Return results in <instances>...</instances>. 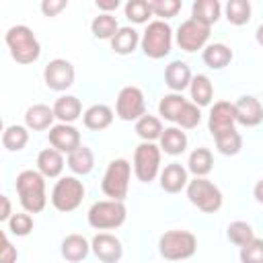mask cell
<instances>
[{
    "label": "cell",
    "mask_w": 263,
    "mask_h": 263,
    "mask_svg": "<svg viewBox=\"0 0 263 263\" xmlns=\"http://www.w3.org/2000/svg\"><path fill=\"white\" fill-rule=\"evenodd\" d=\"M16 193L21 199V205L29 214H39L47 205L45 195V177L39 171L27 168L16 175Z\"/></svg>",
    "instance_id": "6da1fadb"
},
{
    "label": "cell",
    "mask_w": 263,
    "mask_h": 263,
    "mask_svg": "<svg viewBox=\"0 0 263 263\" xmlns=\"http://www.w3.org/2000/svg\"><path fill=\"white\" fill-rule=\"evenodd\" d=\"M4 41L10 49V55L16 64H33L41 53V45L35 33L27 25H14L6 31Z\"/></svg>",
    "instance_id": "7a4b0ae2"
},
{
    "label": "cell",
    "mask_w": 263,
    "mask_h": 263,
    "mask_svg": "<svg viewBox=\"0 0 263 263\" xmlns=\"http://www.w3.org/2000/svg\"><path fill=\"white\" fill-rule=\"evenodd\" d=\"M197 251V238L189 230H166L158 240V253L166 261H183Z\"/></svg>",
    "instance_id": "3957f363"
},
{
    "label": "cell",
    "mask_w": 263,
    "mask_h": 263,
    "mask_svg": "<svg viewBox=\"0 0 263 263\" xmlns=\"http://www.w3.org/2000/svg\"><path fill=\"white\" fill-rule=\"evenodd\" d=\"M127 218V210L123 205V201H115V199H103V201H95L86 214L88 226L95 230H113L119 228Z\"/></svg>",
    "instance_id": "277c9868"
},
{
    "label": "cell",
    "mask_w": 263,
    "mask_h": 263,
    "mask_svg": "<svg viewBox=\"0 0 263 263\" xmlns=\"http://www.w3.org/2000/svg\"><path fill=\"white\" fill-rule=\"evenodd\" d=\"M140 45H142L144 55H148L150 60H162L164 55L171 53V45H173V29H171V25L164 23V21L148 23Z\"/></svg>",
    "instance_id": "5b68a950"
},
{
    "label": "cell",
    "mask_w": 263,
    "mask_h": 263,
    "mask_svg": "<svg viewBox=\"0 0 263 263\" xmlns=\"http://www.w3.org/2000/svg\"><path fill=\"white\" fill-rule=\"evenodd\" d=\"M129 177H132V164L125 158H115L109 162L103 181H101V189L109 199L115 201H123L127 197V189H129Z\"/></svg>",
    "instance_id": "8992f818"
},
{
    "label": "cell",
    "mask_w": 263,
    "mask_h": 263,
    "mask_svg": "<svg viewBox=\"0 0 263 263\" xmlns=\"http://www.w3.org/2000/svg\"><path fill=\"white\" fill-rule=\"evenodd\" d=\"M51 205L58 210V212H74L82 199H84V185L78 177H60V181L53 185L51 189Z\"/></svg>",
    "instance_id": "52a82bcc"
},
{
    "label": "cell",
    "mask_w": 263,
    "mask_h": 263,
    "mask_svg": "<svg viewBox=\"0 0 263 263\" xmlns=\"http://www.w3.org/2000/svg\"><path fill=\"white\" fill-rule=\"evenodd\" d=\"M187 197L203 214L218 212L222 208V199H224L222 191L212 181H208L205 177H195L193 181L187 183Z\"/></svg>",
    "instance_id": "ba28073f"
},
{
    "label": "cell",
    "mask_w": 263,
    "mask_h": 263,
    "mask_svg": "<svg viewBox=\"0 0 263 263\" xmlns=\"http://www.w3.org/2000/svg\"><path fill=\"white\" fill-rule=\"evenodd\" d=\"M160 146L154 142H142L138 144L134 152V175L142 183H150L156 177H160Z\"/></svg>",
    "instance_id": "9c48e42d"
},
{
    "label": "cell",
    "mask_w": 263,
    "mask_h": 263,
    "mask_svg": "<svg viewBox=\"0 0 263 263\" xmlns=\"http://www.w3.org/2000/svg\"><path fill=\"white\" fill-rule=\"evenodd\" d=\"M115 113L123 121H138L146 115V99L138 86H123L115 101Z\"/></svg>",
    "instance_id": "30bf717a"
},
{
    "label": "cell",
    "mask_w": 263,
    "mask_h": 263,
    "mask_svg": "<svg viewBox=\"0 0 263 263\" xmlns=\"http://www.w3.org/2000/svg\"><path fill=\"white\" fill-rule=\"evenodd\" d=\"M208 39H210V27L199 21H193V18L183 21L177 29V45L187 53L205 49Z\"/></svg>",
    "instance_id": "8fae6325"
},
{
    "label": "cell",
    "mask_w": 263,
    "mask_h": 263,
    "mask_svg": "<svg viewBox=\"0 0 263 263\" xmlns=\"http://www.w3.org/2000/svg\"><path fill=\"white\" fill-rule=\"evenodd\" d=\"M74 78H76V70L74 66L64 60V58H55L51 60L45 70H43V80L47 84V88L55 90V92H62V90H68L72 84H74Z\"/></svg>",
    "instance_id": "7c38bea8"
},
{
    "label": "cell",
    "mask_w": 263,
    "mask_h": 263,
    "mask_svg": "<svg viewBox=\"0 0 263 263\" xmlns=\"http://www.w3.org/2000/svg\"><path fill=\"white\" fill-rule=\"evenodd\" d=\"M47 140L51 144V148H55L58 152H66L72 154L76 148H80V132L72 125V123H58L47 132Z\"/></svg>",
    "instance_id": "4fadbf2b"
},
{
    "label": "cell",
    "mask_w": 263,
    "mask_h": 263,
    "mask_svg": "<svg viewBox=\"0 0 263 263\" xmlns=\"http://www.w3.org/2000/svg\"><path fill=\"white\" fill-rule=\"evenodd\" d=\"M90 251L95 253V257L103 263H117L123 255V247L121 240L109 232H99L92 236L90 240Z\"/></svg>",
    "instance_id": "5bb4252c"
},
{
    "label": "cell",
    "mask_w": 263,
    "mask_h": 263,
    "mask_svg": "<svg viewBox=\"0 0 263 263\" xmlns=\"http://www.w3.org/2000/svg\"><path fill=\"white\" fill-rule=\"evenodd\" d=\"M234 115H236V123L245 127H255L263 121V105L257 97L242 95L234 103Z\"/></svg>",
    "instance_id": "9a60e30c"
},
{
    "label": "cell",
    "mask_w": 263,
    "mask_h": 263,
    "mask_svg": "<svg viewBox=\"0 0 263 263\" xmlns=\"http://www.w3.org/2000/svg\"><path fill=\"white\" fill-rule=\"evenodd\" d=\"M234 123H236L234 103H228V101L214 103V107L210 111V117H208V129H210V134L216 138L218 134H222L226 129H232Z\"/></svg>",
    "instance_id": "2e32d148"
},
{
    "label": "cell",
    "mask_w": 263,
    "mask_h": 263,
    "mask_svg": "<svg viewBox=\"0 0 263 263\" xmlns=\"http://www.w3.org/2000/svg\"><path fill=\"white\" fill-rule=\"evenodd\" d=\"M187 168L179 162H171L160 171V189L166 193H179L181 189H187Z\"/></svg>",
    "instance_id": "e0dca14e"
},
{
    "label": "cell",
    "mask_w": 263,
    "mask_h": 263,
    "mask_svg": "<svg viewBox=\"0 0 263 263\" xmlns=\"http://www.w3.org/2000/svg\"><path fill=\"white\" fill-rule=\"evenodd\" d=\"M191 70L183 60H173L164 70V82L173 92H183L191 84Z\"/></svg>",
    "instance_id": "ac0fdd59"
},
{
    "label": "cell",
    "mask_w": 263,
    "mask_h": 263,
    "mask_svg": "<svg viewBox=\"0 0 263 263\" xmlns=\"http://www.w3.org/2000/svg\"><path fill=\"white\" fill-rule=\"evenodd\" d=\"M53 119H55L53 107L43 105V103L31 105V107L25 111V125H27L29 129H33V132L51 129V127H53Z\"/></svg>",
    "instance_id": "d6986e66"
},
{
    "label": "cell",
    "mask_w": 263,
    "mask_h": 263,
    "mask_svg": "<svg viewBox=\"0 0 263 263\" xmlns=\"http://www.w3.org/2000/svg\"><path fill=\"white\" fill-rule=\"evenodd\" d=\"M37 171L45 179H55L64 171V156L55 148H45L37 156Z\"/></svg>",
    "instance_id": "ffe728a7"
},
{
    "label": "cell",
    "mask_w": 263,
    "mask_h": 263,
    "mask_svg": "<svg viewBox=\"0 0 263 263\" xmlns=\"http://www.w3.org/2000/svg\"><path fill=\"white\" fill-rule=\"evenodd\" d=\"M82 121H84V127L92 129V132H101V129H107L111 123H113V109L109 105H92L84 111L82 115Z\"/></svg>",
    "instance_id": "44dd1931"
},
{
    "label": "cell",
    "mask_w": 263,
    "mask_h": 263,
    "mask_svg": "<svg viewBox=\"0 0 263 263\" xmlns=\"http://www.w3.org/2000/svg\"><path fill=\"white\" fill-rule=\"evenodd\" d=\"M53 113H55V119H60L62 123H72L76 121L82 113V105H80V99L74 97V95H62L60 99H55L53 103Z\"/></svg>",
    "instance_id": "7402d4cb"
},
{
    "label": "cell",
    "mask_w": 263,
    "mask_h": 263,
    "mask_svg": "<svg viewBox=\"0 0 263 263\" xmlns=\"http://www.w3.org/2000/svg\"><path fill=\"white\" fill-rule=\"evenodd\" d=\"M62 257L70 263H78L82 259H86L88 251H90V242L82 236V234H68L62 240Z\"/></svg>",
    "instance_id": "603a6c76"
},
{
    "label": "cell",
    "mask_w": 263,
    "mask_h": 263,
    "mask_svg": "<svg viewBox=\"0 0 263 263\" xmlns=\"http://www.w3.org/2000/svg\"><path fill=\"white\" fill-rule=\"evenodd\" d=\"M160 150L171 154V156H179L185 152L187 148V134L177 127V125H171V127H164L162 136H160Z\"/></svg>",
    "instance_id": "cb8c5ba5"
},
{
    "label": "cell",
    "mask_w": 263,
    "mask_h": 263,
    "mask_svg": "<svg viewBox=\"0 0 263 263\" xmlns=\"http://www.w3.org/2000/svg\"><path fill=\"white\" fill-rule=\"evenodd\" d=\"M201 60L208 68L222 70L232 62V49L224 43H210V45H205V49L201 53Z\"/></svg>",
    "instance_id": "d4e9b609"
},
{
    "label": "cell",
    "mask_w": 263,
    "mask_h": 263,
    "mask_svg": "<svg viewBox=\"0 0 263 263\" xmlns=\"http://www.w3.org/2000/svg\"><path fill=\"white\" fill-rule=\"evenodd\" d=\"M220 12H222V6L218 0H195L191 6V18L208 27H212L220 18Z\"/></svg>",
    "instance_id": "484cf974"
},
{
    "label": "cell",
    "mask_w": 263,
    "mask_h": 263,
    "mask_svg": "<svg viewBox=\"0 0 263 263\" xmlns=\"http://www.w3.org/2000/svg\"><path fill=\"white\" fill-rule=\"evenodd\" d=\"M140 41L142 39H140L138 31L134 27H119V31L115 33V37L111 39V49L115 53H119V55H129L138 47Z\"/></svg>",
    "instance_id": "4316f807"
},
{
    "label": "cell",
    "mask_w": 263,
    "mask_h": 263,
    "mask_svg": "<svg viewBox=\"0 0 263 263\" xmlns=\"http://www.w3.org/2000/svg\"><path fill=\"white\" fill-rule=\"evenodd\" d=\"M189 90H191V103H195L197 107H205V105L212 103L214 86H212V80L205 74H195L191 78Z\"/></svg>",
    "instance_id": "83f0119b"
},
{
    "label": "cell",
    "mask_w": 263,
    "mask_h": 263,
    "mask_svg": "<svg viewBox=\"0 0 263 263\" xmlns=\"http://www.w3.org/2000/svg\"><path fill=\"white\" fill-rule=\"evenodd\" d=\"M68 166L74 175L84 177L95 168V154L88 146H80L76 148L72 154H68Z\"/></svg>",
    "instance_id": "f1b7e54d"
},
{
    "label": "cell",
    "mask_w": 263,
    "mask_h": 263,
    "mask_svg": "<svg viewBox=\"0 0 263 263\" xmlns=\"http://www.w3.org/2000/svg\"><path fill=\"white\" fill-rule=\"evenodd\" d=\"M214 168V156L210 152V148H195L191 154H189V160H187V171L193 173L195 177H205L210 175Z\"/></svg>",
    "instance_id": "f546056e"
},
{
    "label": "cell",
    "mask_w": 263,
    "mask_h": 263,
    "mask_svg": "<svg viewBox=\"0 0 263 263\" xmlns=\"http://www.w3.org/2000/svg\"><path fill=\"white\" fill-rule=\"evenodd\" d=\"M187 105V99L181 95V92H171V95H164L158 103V115L166 121H173L177 123L183 107Z\"/></svg>",
    "instance_id": "4dcf8cb0"
},
{
    "label": "cell",
    "mask_w": 263,
    "mask_h": 263,
    "mask_svg": "<svg viewBox=\"0 0 263 263\" xmlns=\"http://www.w3.org/2000/svg\"><path fill=\"white\" fill-rule=\"evenodd\" d=\"M29 142V127L27 125H8L2 134V146L8 152H18Z\"/></svg>",
    "instance_id": "1f68e13d"
},
{
    "label": "cell",
    "mask_w": 263,
    "mask_h": 263,
    "mask_svg": "<svg viewBox=\"0 0 263 263\" xmlns=\"http://www.w3.org/2000/svg\"><path fill=\"white\" fill-rule=\"evenodd\" d=\"M224 14L230 25L242 27L251 21V2L249 0H228L224 6Z\"/></svg>",
    "instance_id": "d6a6232c"
},
{
    "label": "cell",
    "mask_w": 263,
    "mask_h": 263,
    "mask_svg": "<svg viewBox=\"0 0 263 263\" xmlns=\"http://www.w3.org/2000/svg\"><path fill=\"white\" fill-rule=\"evenodd\" d=\"M214 142H216L218 152L224 154V156H234V154H238L240 148H242V136H240L234 127H232V129H226V132H222V134H218V136L214 138Z\"/></svg>",
    "instance_id": "836d02e7"
},
{
    "label": "cell",
    "mask_w": 263,
    "mask_h": 263,
    "mask_svg": "<svg viewBox=\"0 0 263 263\" xmlns=\"http://www.w3.org/2000/svg\"><path fill=\"white\" fill-rule=\"evenodd\" d=\"M90 31H92V35H95L97 39H109V41H111V39L115 37V33L119 31V25H117V18H115L113 14L101 12L99 16L92 18Z\"/></svg>",
    "instance_id": "e575fe53"
},
{
    "label": "cell",
    "mask_w": 263,
    "mask_h": 263,
    "mask_svg": "<svg viewBox=\"0 0 263 263\" xmlns=\"http://www.w3.org/2000/svg\"><path fill=\"white\" fill-rule=\"evenodd\" d=\"M162 123L158 117L154 115H144L136 121V134L142 138V142H154V140H160L162 136Z\"/></svg>",
    "instance_id": "d590c367"
},
{
    "label": "cell",
    "mask_w": 263,
    "mask_h": 263,
    "mask_svg": "<svg viewBox=\"0 0 263 263\" xmlns=\"http://www.w3.org/2000/svg\"><path fill=\"white\" fill-rule=\"evenodd\" d=\"M226 236L232 245L236 247H245L249 245L253 238H255V232H253V226L249 222H242V220H234L228 224L226 228Z\"/></svg>",
    "instance_id": "8d00e7d4"
},
{
    "label": "cell",
    "mask_w": 263,
    "mask_h": 263,
    "mask_svg": "<svg viewBox=\"0 0 263 263\" xmlns=\"http://www.w3.org/2000/svg\"><path fill=\"white\" fill-rule=\"evenodd\" d=\"M123 10H125V18L132 21V23H136V25L148 23V18L152 16L150 0H129Z\"/></svg>",
    "instance_id": "74e56055"
},
{
    "label": "cell",
    "mask_w": 263,
    "mask_h": 263,
    "mask_svg": "<svg viewBox=\"0 0 263 263\" xmlns=\"http://www.w3.org/2000/svg\"><path fill=\"white\" fill-rule=\"evenodd\" d=\"M199 121H201V111H199V107H197L195 103H189V101H187V105L183 107V111H181V115H179V119H177V125H179L181 129H193V127L199 125Z\"/></svg>",
    "instance_id": "f35d334b"
},
{
    "label": "cell",
    "mask_w": 263,
    "mask_h": 263,
    "mask_svg": "<svg viewBox=\"0 0 263 263\" xmlns=\"http://www.w3.org/2000/svg\"><path fill=\"white\" fill-rule=\"evenodd\" d=\"M8 230L14 236H27L33 230V218L29 216V212H21V214H12V218L6 222Z\"/></svg>",
    "instance_id": "ab89813d"
},
{
    "label": "cell",
    "mask_w": 263,
    "mask_h": 263,
    "mask_svg": "<svg viewBox=\"0 0 263 263\" xmlns=\"http://www.w3.org/2000/svg\"><path fill=\"white\" fill-rule=\"evenodd\" d=\"M240 263H263V238H253L240 247Z\"/></svg>",
    "instance_id": "60d3db41"
},
{
    "label": "cell",
    "mask_w": 263,
    "mask_h": 263,
    "mask_svg": "<svg viewBox=\"0 0 263 263\" xmlns=\"http://www.w3.org/2000/svg\"><path fill=\"white\" fill-rule=\"evenodd\" d=\"M152 6V14L162 16V18H171L181 10V0H150Z\"/></svg>",
    "instance_id": "b9f144b4"
},
{
    "label": "cell",
    "mask_w": 263,
    "mask_h": 263,
    "mask_svg": "<svg viewBox=\"0 0 263 263\" xmlns=\"http://www.w3.org/2000/svg\"><path fill=\"white\" fill-rule=\"evenodd\" d=\"M16 247H12L6 232L0 234V263H16Z\"/></svg>",
    "instance_id": "7bdbcfd3"
},
{
    "label": "cell",
    "mask_w": 263,
    "mask_h": 263,
    "mask_svg": "<svg viewBox=\"0 0 263 263\" xmlns=\"http://www.w3.org/2000/svg\"><path fill=\"white\" fill-rule=\"evenodd\" d=\"M66 6H68L66 0H43L41 2V12L45 16H58Z\"/></svg>",
    "instance_id": "ee69618b"
},
{
    "label": "cell",
    "mask_w": 263,
    "mask_h": 263,
    "mask_svg": "<svg viewBox=\"0 0 263 263\" xmlns=\"http://www.w3.org/2000/svg\"><path fill=\"white\" fill-rule=\"evenodd\" d=\"M0 203H2V210H0V222H8L12 218V208H10V199L6 195H0Z\"/></svg>",
    "instance_id": "f6af8a7d"
},
{
    "label": "cell",
    "mask_w": 263,
    "mask_h": 263,
    "mask_svg": "<svg viewBox=\"0 0 263 263\" xmlns=\"http://www.w3.org/2000/svg\"><path fill=\"white\" fill-rule=\"evenodd\" d=\"M97 8L103 10L105 14H111V10L119 8V0H97Z\"/></svg>",
    "instance_id": "bcb514c9"
},
{
    "label": "cell",
    "mask_w": 263,
    "mask_h": 263,
    "mask_svg": "<svg viewBox=\"0 0 263 263\" xmlns=\"http://www.w3.org/2000/svg\"><path fill=\"white\" fill-rule=\"evenodd\" d=\"M253 195H255L257 203H261V205H263V179H259V181H257V185H255V189H253Z\"/></svg>",
    "instance_id": "7dc6e473"
},
{
    "label": "cell",
    "mask_w": 263,
    "mask_h": 263,
    "mask_svg": "<svg viewBox=\"0 0 263 263\" xmlns=\"http://www.w3.org/2000/svg\"><path fill=\"white\" fill-rule=\"evenodd\" d=\"M255 41L263 47V23H261V25L257 27V31H255Z\"/></svg>",
    "instance_id": "c3c4849f"
}]
</instances>
